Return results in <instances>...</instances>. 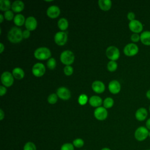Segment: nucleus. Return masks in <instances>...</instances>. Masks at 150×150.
<instances>
[{
  "label": "nucleus",
  "mask_w": 150,
  "mask_h": 150,
  "mask_svg": "<svg viewBox=\"0 0 150 150\" xmlns=\"http://www.w3.org/2000/svg\"><path fill=\"white\" fill-rule=\"evenodd\" d=\"M22 30L16 26L12 27L8 33V39L13 43H18L23 39Z\"/></svg>",
  "instance_id": "1"
},
{
  "label": "nucleus",
  "mask_w": 150,
  "mask_h": 150,
  "mask_svg": "<svg viewBox=\"0 0 150 150\" xmlns=\"http://www.w3.org/2000/svg\"><path fill=\"white\" fill-rule=\"evenodd\" d=\"M34 56L38 60H46L50 58L51 52L47 47H40L36 49L34 52Z\"/></svg>",
  "instance_id": "2"
},
{
  "label": "nucleus",
  "mask_w": 150,
  "mask_h": 150,
  "mask_svg": "<svg viewBox=\"0 0 150 150\" xmlns=\"http://www.w3.org/2000/svg\"><path fill=\"white\" fill-rule=\"evenodd\" d=\"M149 136V130L146 127L140 126L136 129L134 132V137L138 141H145Z\"/></svg>",
  "instance_id": "3"
},
{
  "label": "nucleus",
  "mask_w": 150,
  "mask_h": 150,
  "mask_svg": "<svg viewBox=\"0 0 150 150\" xmlns=\"http://www.w3.org/2000/svg\"><path fill=\"white\" fill-rule=\"evenodd\" d=\"M74 53L69 50L62 52L60 56V60L61 62L66 66L71 64L74 62Z\"/></svg>",
  "instance_id": "4"
},
{
  "label": "nucleus",
  "mask_w": 150,
  "mask_h": 150,
  "mask_svg": "<svg viewBox=\"0 0 150 150\" xmlns=\"http://www.w3.org/2000/svg\"><path fill=\"white\" fill-rule=\"evenodd\" d=\"M107 57L111 60L115 61L117 60L120 55L119 49L114 46H110L108 47L105 51Z\"/></svg>",
  "instance_id": "5"
},
{
  "label": "nucleus",
  "mask_w": 150,
  "mask_h": 150,
  "mask_svg": "<svg viewBox=\"0 0 150 150\" xmlns=\"http://www.w3.org/2000/svg\"><path fill=\"white\" fill-rule=\"evenodd\" d=\"M1 80L2 84L5 87H10L11 86L14 81L13 76L9 71H4L1 74Z\"/></svg>",
  "instance_id": "6"
},
{
  "label": "nucleus",
  "mask_w": 150,
  "mask_h": 150,
  "mask_svg": "<svg viewBox=\"0 0 150 150\" xmlns=\"http://www.w3.org/2000/svg\"><path fill=\"white\" fill-rule=\"evenodd\" d=\"M138 46L134 43L127 44L124 48V53L127 56H135L138 53Z\"/></svg>",
  "instance_id": "7"
},
{
  "label": "nucleus",
  "mask_w": 150,
  "mask_h": 150,
  "mask_svg": "<svg viewBox=\"0 0 150 150\" xmlns=\"http://www.w3.org/2000/svg\"><path fill=\"white\" fill-rule=\"evenodd\" d=\"M54 40L57 45L63 46L67 41V34L64 31L58 32L54 35Z\"/></svg>",
  "instance_id": "8"
},
{
  "label": "nucleus",
  "mask_w": 150,
  "mask_h": 150,
  "mask_svg": "<svg viewBox=\"0 0 150 150\" xmlns=\"http://www.w3.org/2000/svg\"><path fill=\"white\" fill-rule=\"evenodd\" d=\"M46 71V68L43 64L41 63H37L35 64L32 69L33 74L38 77H42L44 75Z\"/></svg>",
  "instance_id": "9"
},
{
  "label": "nucleus",
  "mask_w": 150,
  "mask_h": 150,
  "mask_svg": "<svg viewBox=\"0 0 150 150\" xmlns=\"http://www.w3.org/2000/svg\"><path fill=\"white\" fill-rule=\"evenodd\" d=\"M94 115L97 120L103 121L107 118L108 116V112L105 108L103 107H99L95 109L94 111Z\"/></svg>",
  "instance_id": "10"
},
{
  "label": "nucleus",
  "mask_w": 150,
  "mask_h": 150,
  "mask_svg": "<svg viewBox=\"0 0 150 150\" xmlns=\"http://www.w3.org/2000/svg\"><path fill=\"white\" fill-rule=\"evenodd\" d=\"M128 26L129 29L135 33H140L143 29L142 23L140 21L136 19L130 21L128 24Z\"/></svg>",
  "instance_id": "11"
},
{
  "label": "nucleus",
  "mask_w": 150,
  "mask_h": 150,
  "mask_svg": "<svg viewBox=\"0 0 150 150\" xmlns=\"http://www.w3.org/2000/svg\"><path fill=\"white\" fill-rule=\"evenodd\" d=\"M56 94L60 98L63 100H67L71 97V93L70 90L65 87H59L57 90Z\"/></svg>",
  "instance_id": "12"
},
{
  "label": "nucleus",
  "mask_w": 150,
  "mask_h": 150,
  "mask_svg": "<svg viewBox=\"0 0 150 150\" xmlns=\"http://www.w3.org/2000/svg\"><path fill=\"white\" fill-rule=\"evenodd\" d=\"M25 25L27 30L29 31H32L35 30L37 28L38 22L35 17L29 16L26 19Z\"/></svg>",
  "instance_id": "13"
},
{
  "label": "nucleus",
  "mask_w": 150,
  "mask_h": 150,
  "mask_svg": "<svg viewBox=\"0 0 150 150\" xmlns=\"http://www.w3.org/2000/svg\"><path fill=\"white\" fill-rule=\"evenodd\" d=\"M60 13V8L56 6V5H52L50 6L47 11H46V14L47 15L52 19L56 18L59 16Z\"/></svg>",
  "instance_id": "14"
},
{
  "label": "nucleus",
  "mask_w": 150,
  "mask_h": 150,
  "mask_svg": "<svg viewBox=\"0 0 150 150\" xmlns=\"http://www.w3.org/2000/svg\"><path fill=\"white\" fill-rule=\"evenodd\" d=\"M108 90L112 94H117L121 90V84L118 81L113 80L108 84Z\"/></svg>",
  "instance_id": "15"
},
{
  "label": "nucleus",
  "mask_w": 150,
  "mask_h": 150,
  "mask_svg": "<svg viewBox=\"0 0 150 150\" xmlns=\"http://www.w3.org/2000/svg\"><path fill=\"white\" fill-rule=\"evenodd\" d=\"M135 116L138 121H144L148 116V112L146 109L144 107H141L138 108L135 112Z\"/></svg>",
  "instance_id": "16"
},
{
  "label": "nucleus",
  "mask_w": 150,
  "mask_h": 150,
  "mask_svg": "<svg viewBox=\"0 0 150 150\" xmlns=\"http://www.w3.org/2000/svg\"><path fill=\"white\" fill-rule=\"evenodd\" d=\"M93 90L97 93H102L105 90V85L104 84L99 80L94 81L91 85Z\"/></svg>",
  "instance_id": "17"
},
{
  "label": "nucleus",
  "mask_w": 150,
  "mask_h": 150,
  "mask_svg": "<svg viewBox=\"0 0 150 150\" xmlns=\"http://www.w3.org/2000/svg\"><path fill=\"white\" fill-rule=\"evenodd\" d=\"M24 7H25L24 3L22 1H19V0H16L14 1L12 4V6H11V8L12 11L15 12H20L22 11L24 9Z\"/></svg>",
  "instance_id": "18"
},
{
  "label": "nucleus",
  "mask_w": 150,
  "mask_h": 150,
  "mask_svg": "<svg viewBox=\"0 0 150 150\" xmlns=\"http://www.w3.org/2000/svg\"><path fill=\"white\" fill-rule=\"evenodd\" d=\"M89 104L94 107H99L103 103V100L98 96H93L89 98Z\"/></svg>",
  "instance_id": "19"
},
{
  "label": "nucleus",
  "mask_w": 150,
  "mask_h": 150,
  "mask_svg": "<svg viewBox=\"0 0 150 150\" xmlns=\"http://www.w3.org/2000/svg\"><path fill=\"white\" fill-rule=\"evenodd\" d=\"M98 4L101 10L107 11L110 9L112 5V2L110 0H99L98 1Z\"/></svg>",
  "instance_id": "20"
},
{
  "label": "nucleus",
  "mask_w": 150,
  "mask_h": 150,
  "mask_svg": "<svg viewBox=\"0 0 150 150\" xmlns=\"http://www.w3.org/2000/svg\"><path fill=\"white\" fill-rule=\"evenodd\" d=\"M140 40L145 45H150V31L146 30L141 33L140 35Z\"/></svg>",
  "instance_id": "21"
},
{
  "label": "nucleus",
  "mask_w": 150,
  "mask_h": 150,
  "mask_svg": "<svg viewBox=\"0 0 150 150\" xmlns=\"http://www.w3.org/2000/svg\"><path fill=\"white\" fill-rule=\"evenodd\" d=\"M12 75L14 78L18 79V80H21L25 76V73L23 69H22L20 67H15L12 70Z\"/></svg>",
  "instance_id": "22"
},
{
  "label": "nucleus",
  "mask_w": 150,
  "mask_h": 150,
  "mask_svg": "<svg viewBox=\"0 0 150 150\" xmlns=\"http://www.w3.org/2000/svg\"><path fill=\"white\" fill-rule=\"evenodd\" d=\"M25 16L22 14H16L13 18L14 23L18 26H22L25 23Z\"/></svg>",
  "instance_id": "23"
},
{
  "label": "nucleus",
  "mask_w": 150,
  "mask_h": 150,
  "mask_svg": "<svg viewBox=\"0 0 150 150\" xmlns=\"http://www.w3.org/2000/svg\"><path fill=\"white\" fill-rule=\"evenodd\" d=\"M57 25H58L59 28L61 30L64 31L67 29V28L69 26V22L66 18H62L58 21Z\"/></svg>",
  "instance_id": "24"
},
{
  "label": "nucleus",
  "mask_w": 150,
  "mask_h": 150,
  "mask_svg": "<svg viewBox=\"0 0 150 150\" xmlns=\"http://www.w3.org/2000/svg\"><path fill=\"white\" fill-rule=\"evenodd\" d=\"M12 5L9 0H1L0 1V9L2 11H9Z\"/></svg>",
  "instance_id": "25"
},
{
  "label": "nucleus",
  "mask_w": 150,
  "mask_h": 150,
  "mask_svg": "<svg viewBox=\"0 0 150 150\" xmlns=\"http://www.w3.org/2000/svg\"><path fill=\"white\" fill-rule=\"evenodd\" d=\"M114 105V100L111 97H107L103 101V105L105 108H110Z\"/></svg>",
  "instance_id": "26"
},
{
  "label": "nucleus",
  "mask_w": 150,
  "mask_h": 150,
  "mask_svg": "<svg viewBox=\"0 0 150 150\" xmlns=\"http://www.w3.org/2000/svg\"><path fill=\"white\" fill-rule=\"evenodd\" d=\"M73 145L74 147L77 148H81L84 146V140L81 138H77L75 139H74L73 141Z\"/></svg>",
  "instance_id": "27"
},
{
  "label": "nucleus",
  "mask_w": 150,
  "mask_h": 150,
  "mask_svg": "<svg viewBox=\"0 0 150 150\" xmlns=\"http://www.w3.org/2000/svg\"><path fill=\"white\" fill-rule=\"evenodd\" d=\"M117 63L115 61L111 60L107 64V69L110 71H114L117 69Z\"/></svg>",
  "instance_id": "28"
},
{
  "label": "nucleus",
  "mask_w": 150,
  "mask_h": 150,
  "mask_svg": "<svg viewBox=\"0 0 150 150\" xmlns=\"http://www.w3.org/2000/svg\"><path fill=\"white\" fill-rule=\"evenodd\" d=\"M47 66V67L50 69V70H53L54 69L56 66V60L53 58V57H50V59H49V60L47 61L46 63Z\"/></svg>",
  "instance_id": "29"
},
{
  "label": "nucleus",
  "mask_w": 150,
  "mask_h": 150,
  "mask_svg": "<svg viewBox=\"0 0 150 150\" xmlns=\"http://www.w3.org/2000/svg\"><path fill=\"white\" fill-rule=\"evenodd\" d=\"M23 150H37L35 144L30 141L27 142L23 146Z\"/></svg>",
  "instance_id": "30"
},
{
  "label": "nucleus",
  "mask_w": 150,
  "mask_h": 150,
  "mask_svg": "<svg viewBox=\"0 0 150 150\" xmlns=\"http://www.w3.org/2000/svg\"><path fill=\"white\" fill-rule=\"evenodd\" d=\"M57 95L55 93L50 94L47 97V101L50 104H54L57 101Z\"/></svg>",
  "instance_id": "31"
},
{
  "label": "nucleus",
  "mask_w": 150,
  "mask_h": 150,
  "mask_svg": "<svg viewBox=\"0 0 150 150\" xmlns=\"http://www.w3.org/2000/svg\"><path fill=\"white\" fill-rule=\"evenodd\" d=\"M87 101H88V97L84 94H81L78 98V102H79V104L81 105H85L87 103Z\"/></svg>",
  "instance_id": "32"
},
{
  "label": "nucleus",
  "mask_w": 150,
  "mask_h": 150,
  "mask_svg": "<svg viewBox=\"0 0 150 150\" xmlns=\"http://www.w3.org/2000/svg\"><path fill=\"white\" fill-rule=\"evenodd\" d=\"M60 150H74V146H73V144L67 142L62 145Z\"/></svg>",
  "instance_id": "33"
},
{
  "label": "nucleus",
  "mask_w": 150,
  "mask_h": 150,
  "mask_svg": "<svg viewBox=\"0 0 150 150\" xmlns=\"http://www.w3.org/2000/svg\"><path fill=\"white\" fill-rule=\"evenodd\" d=\"M63 71L65 75L69 76H71L73 73V69L70 65H67L64 67Z\"/></svg>",
  "instance_id": "34"
},
{
  "label": "nucleus",
  "mask_w": 150,
  "mask_h": 150,
  "mask_svg": "<svg viewBox=\"0 0 150 150\" xmlns=\"http://www.w3.org/2000/svg\"><path fill=\"white\" fill-rule=\"evenodd\" d=\"M14 15L12 11H7L6 12H5L4 13V18H5V19H6L7 21H11L12 19H13L14 18Z\"/></svg>",
  "instance_id": "35"
},
{
  "label": "nucleus",
  "mask_w": 150,
  "mask_h": 150,
  "mask_svg": "<svg viewBox=\"0 0 150 150\" xmlns=\"http://www.w3.org/2000/svg\"><path fill=\"white\" fill-rule=\"evenodd\" d=\"M131 40L133 42H137L140 40V35L138 33H134L131 36Z\"/></svg>",
  "instance_id": "36"
},
{
  "label": "nucleus",
  "mask_w": 150,
  "mask_h": 150,
  "mask_svg": "<svg viewBox=\"0 0 150 150\" xmlns=\"http://www.w3.org/2000/svg\"><path fill=\"white\" fill-rule=\"evenodd\" d=\"M135 15L134 12H129L128 13L127 18L128 20H129L130 21H132L133 20H135Z\"/></svg>",
  "instance_id": "37"
},
{
  "label": "nucleus",
  "mask_w": 150,
  "mask_h": 150,
  "mask_svg": "<svg viewBox=\"0 0 150 150\" xmlns=\"http://www.w3.org/2000/svg\"><path fill=\"white\" fill-rule=\"evenodd\" d=\"M22 35H23V38L24 39H28L29 38L30 35V32L29 30L26 29L25 30L23 31L22 32Z\"/></svg>",
  "instance_id": "38"
},
{
  "label": "nucleus",
  "mask_w": 150,
  "mask_h": 150,
  "mask_svg": "<svg viewBox=\"0 0 150 150\" xmlns=\"http://www.w3.org/2000/svg\"><path fill=\"white\" fill-rule=\"evenodd\" d=\"M6 93V88L4 86H0V96H3Z\"/></svg>",
  "instance_id": "39"
},
{
  "label": "nucleus",
  "mask_w": 150,
  "mask_h": 150,
  "mask_svg": "<svg viewBox=\"0 0 150 150\" xmlns=\"http://www.w3.org/2000/svg\"><path fill=\"white\" fill-rule=\"evenodd\" d=\"M145 126H146V128L149 130L150 131V118H148L146 121V123H145Z\"/></svg>",
  "instance_id": "40"
},
{
  "label": "nucleus",
  "mask_w": 150,
  "mask_h": 150,
  "mask_svg": "<svg viewBox=\"0 0 150 150\" xmlns=\"http://www.w3.org/2000/svg\"><path fill=\"white\" fill-rule=\"evenodd\" d=\"M5 117V113L2 109L0 110V120H2Z\"/></svg>",
  "instance_id": "41"
},
{
  "label": "nucleus",
  "mask_w": 150,
  "mask_h": 150,
  "mask_svg": "<svg viewBox=\"0 0 150 150\" xmlns=\"http://www.w3.org/2000/svg\"><path fill=\"white\" fill-rule=\"evenodd\" d=\"M4 49H5V46H4V44L2 43H0V53H2L3 52Z\"/></svg>",
  "instance_id": "42"
},
{
  "label": "nucleus",
  "mask_w": 150,
  "mask_h": 150,
  "mask_svg": "<svg viewBox=\"0 0 150 150\" xmlns=\"http://www.w3.org/2000/svg\"><path fill=\"white\" fill-rule=\"evenodd\" d=\"M146 97H147L148 99L150 100V90H149L147 91V92H146Z\"/></svg>",
  "instance_id": "43"
},
{
  "label": "nucleus",
  "mask_w": 150,
  "mask_h": 150,
  "mask_svg": "<svg viewBox=\"0 0 150 150\" xmlns=\"http://www.w3.org/2000/svg\"><path fill=\"white\" fill-rule=\"evenodd\" d=\"M4 21V16L2 14H0V22L2 23Z\"/></svg>",
  "instance_id": "44"
},
{
  "label": "nucleus",
  "mask_w": 150,
  "mask_h": 150,
  "mask_svg": "<svg viewBox=\"0 0 150 150\" xmlns=\"http://www.w3.org/2000/svg\"><path fill=\"white\" fill-rule=\"evenodd\" d=\"M101 150H111V149H110L109 148H107V147H104L103 148H102Z\"/></svg>",
  "instance_id": "45"
},
{
  "label": "nucleus",
  "mask_w": 150,
  "mask_h": 150,
  "mask_svg": "<svg viewBox=\"0 0 150 150\" xmlns=\"http://www.w3.org/2000/svg\"><path fill=\"white\" fill-rule=\"evenodd\" d=\"M148 137L150 138V131H149V136Z\"/></svg>",
  "instance_id": "46"
},
{
  "label": "nucleus",
  "mask_w": 150,
  "mask_h": 150,
  "mask_svg": "<svg viewBox=\"0 0 150 150\" xmlns=\"http://www.w3.org/2000/svg\"><path fill=\"white\" fill-rule=\"evenodd\" d=\"M146 150H150V149H146Z\"/></svg>",
  "instance_id": "47"
},
{
  "label": "nucleus",
  "mask_w": 150,
  "mask_h": 150,
  "mask_svg": "<svg viewBox=\"0 0 150 150\" xmlns=\"http://www.w3.org/2000/svg\"><path fill=\"white\" fill-rule=\"evenodd\" d=\"M149 112H150V106H149Z\"/></svg>",
  "instance_id": "48"
}]
</instances>
